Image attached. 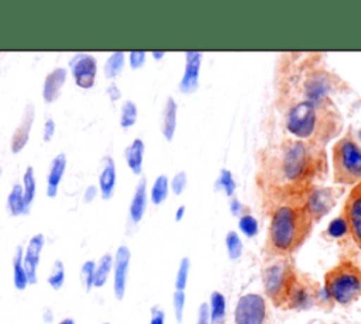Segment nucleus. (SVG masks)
I'll return each instance as SVG.
<instances>
[{"instance_id":"a878e982","label":"nucleus","mask_w":361,"mask_h":324,"mask_svg":"<svg viewBox=\"0 0 361 324\" xmlns=\"http://www.w3.org/2000/svg\"><path fill=\"white\" fill-rule=\"evenodd\" d=\"M111 270H113V255L110 252H106L96 262V270H94V287L96 289H100L107 283Z\"/></svg>"},{"instance_id":"4468645a","label":"nucleus","mask_w":361,"mask_h":324,"mask_svg":"<svg viewBox=\"0 0 361 324\" xmlns=\"http://www.w3.org/2000/svg\"><path fill=\"white\" fill-rule=\"evenodd\" d=\"M202 66V52L188 51L185 52V69L179 82V90L190 94L199 87V76Z\"/></svg>"},{"instance_id":"dca6fc26","label":"nucleus","mask_w":361,"mask_h":324,"mask_svg":"<svg viewBox=\"0 0 361 324\" xmlns=\"http://www.w3.org/2000/svg\"><path fill=\"white\" fill-rule=\"evenodd\" d=\"M344 216L348 221L350 234L354 242L361 249V185L357 189H354L350 197L347 199Z\"/></svg>"},{"instance_id":"b1692460","label":"nucleus","mask_w":361,"mask_h":324,"mask_svg":"<svg viewBox=\"0 0 361 324\" xmlns=\"http://www.w3.org/2000/svg\"><path fill=\"white\" fill-rule=\"evenodd\" d=\"M227 303L221 292L213 290L209 303V324H226Z\"/></svg>"},{"instance_id":"37998d69","label":"nucleus","mask_w":361,"mask_h":324,"mask_svg":"<svg viewBox=\"0 0 361 324\" xmlns=\"http://www.w3.org/2000/svg\"><path fill=\"white\" fill-rule=\"evenodd\" d=\"M149 324H165V311L161 307H158V306L151 307Z\"/></svg>"},{"instance_id":"9b49d317","label":"nucleus","mask_w":361,"mask_h":324,"mask_svg":"<svg viewBox=\"0 0 361 324\" xmlns=\"http://www.w3.org/2000/svg\"><path fill=\"white\" fill-rule=\"evenodd\" d=\"M336 204L334 189L331 187H316L305 199L302 204L310 220L314 223L324 217Z\"/></svg>"},{"instance_id":"ddd939ff","label":"nucleus","mask_w":361,"mask_h":324,"mask_svg":"<svg viewBox=\"0 0 361 324\" xmlns=\"http://www.w3.org/2000/svg\"><path fill=\"white\" fill-rule=\"evenodd\" d=\"M44 247H45V235L38 232L28 239L24 248L23 265H24L30 285H37L38 282V266H39L41 252Z\"/></svg>"},{"instance_id":"58836bf2","label":"nucleus","mask_w":361,"mask_h":324,"mask_svg":"<svg viewBox=\"0 0 361 324\" xmlns=\"http://www.w3.org/2000/svg\"><path fill=\"white\" fill-rule=\"evenodd\" d=\"M186 186H188V175H186L185 170L176 172V173L172 176V179L169 180V189H171L176 196L182 194L183 190L186 189Z\"/></svg>"},{"instance_id":"7c9ffc66","label":"nucleus","mask_w":361,"mask_h":324,"mask_svg":"<svg viewBox=\"0 0 361 324\" xmlns=\"http://www.w3.org/2000/svg\"><path fill=\"white\" fill-rule=\"evenodd\" d=\"M94 270H96V262L93 259L85 261L79 270V279H80L82 287L87 293L92 289H94Z\"/></svg>"},{"instance_id":"49530a36","label":"nucleus","mask_w":361,"mask_h":324,"mask_svg":"<svg viewBox=\"0 0 361 324\" xmlns=\"http://www.w3.org/2000/svg\"><path fill=\"white\" fill-rule=\"evenodd\" d=\"M97 194H99L97 186H96V185H89V186L85 189V192H83V201H85V203H92V201L96 199Z\"/></svg>"},{"instance_id":"5701e85b","label":"nucleus","mask_w":361,"mask_h":324,"mask_svg":"<svg viewBox=\"0 0 361 324\" xmlns=\"http://www.w3.org/2000/svg\"><path fill=\"white\" fill-rule=\"evenodd\" d=\"M6 206H7V211L11 217H18V216H27L30 213V208L25 204L24 200V194H23V186L20 183H16L6 200Z\"/></svg>"},{"instance_id":"6e6552de","label":"nucleus","mask_w":361,"mask_h":324,"mask_svg":"<svg viewBox=\"0 0 361 324\" xmlns=\"http://www.w3.org/2000/svg\"><path fill=\"white\" fill-rule=\"evenodd\" d=\"M317 285L312 282L305 275H300L298 272V276L289 290L286 303L283 309H290V310H307L313 306H316V290Z\"/></svg>"},{"instance_id":"603ef678","label":"nucleus","mask_w":361,"mask_h":324,"mask_svg":"<svg viewBox=\"0 0 361 324\" xmlns=\"http://www.w3.org/2000/svg\"><path fill=\"white\" fill-rule=\"evenodd\" d=\"M58 324H76V321L72 317H65L58 321Z\"/></svg>"},{"instance_id":"6e6d98bb","label":"nucleus","mask_w":361,"mask_h":324,"mask_svg":"<svg viewBox=\"0 0 361 324\" xmlns=\"http://www.w3.org/2000/svg\"><path fill=\"white\" fill-rule=\"evenodd\" d=\"M0 177H1V166H0Z\"/></svg>"},{"instance_id":"79ce46f5","label":"nucleus","mask_w":361,"mask_h":324,"mask_svg":"<svg viewBox=\"0 0 361 324\" xmlns=\"http://www.w3.org/2000/svg\"><path fill=\"white\" fill-rule=\"evenodd\" d=\"M55 132H56V123L52 118H47L44 123V127H42V139L45 142L52 141Z\"/></svg>"},{"instance_id":"f8f14e48","label":"nucleus","mask_w":361,"mask_h":324,"mask_svg":"<svg viewBox=\"0 0 361 324\" xmlns=\"http://www.w3.org/2000/svg\"><path fill=\"white\" fill-rule=\"evenodd\" d=\"M131 251L127 245H118L113 255V294L117 300H123L127 292V280L130 270Z\"/></svg>"},{"instance_id":"ea45409f","label":"nucleus","mask_w":361,"mask_h":324,"mask_svg":"<svg viewBox=\"0 0 361 324\" xmlns=\"http://www.w3.org/2000/svg\"><path fill=\"white\" fill-rule=\"evenodd\" d=\"M127 59H128L130 68L133 70H137L144 66V63L147 61V52L145 51H130L127 55Z\"/></svg>"},{"instance_id":"393cba45","label":"nucleus","mask_w":361,"mask_h":324,"mask_svg":"<svg viewBox=\"0 0 361 324\" xmlns=\"http://www.w3.org/2000/svg\"><path fill=\"white\" fill-rule=\"evenodd\" d=\"M23 255H24V248L21 245H17L14 255L11 258V266H13V285L20 292L25 290L30 286V282L23 265Z\"/></svg>"},{"instance_id":"7ed1b4c3","label":"nucleus","mask_w":361,"mask_h":324,"mask_svg":"<svg viewBox=\"0 0 361 324\" xmlns=\"http://www.w3.org/2000/svg\"><path fill=\"white\" fill-rule=\"evenodd\" d=\"M298 276L289 256H268L262 269V285L274 306L283 309L289 290Z\"/></svg>"},{"instance_id":"1a4fd4ad","label":"nucleus","mask_w":361,"mask_h":324,"mask_svg":"<svg viewBox=\"0 0 361 324\" xmlns=\"http://www.w3.org/2000/svg\"><path fill=\"white\" fill-rule=\"evenodd\" d=\"M71 75L78 87L87 90L96 83L97 75V61L92 54L78 52L69 61Z\"/></svg>"},{"instance_id":"bb28decb","label":"nucleus","mask_w":361,"mask_h":324,"mask_svg":"<svg viewBox=\"0 0 361 324\" xmlns=\"http://www.w3.org/2000/svg\"><path fill=\"white\" fill-rule=\"evenodd\" d=\"M126 54L123 51H114L109 55V58L104 62L103 73L106 79H116L126 66Z\"/></svg>"},{"instance_id":"39448f33","label":"nucleus","mask_w":361,"mask_h":324,"mask_svg":"<svg viewBox=\"0 0 361 324\" xmlns=\"http://www.w3.org/2000/svg\"><path fill=\"white\" fill-rule=\"evenodd\" d=\"M334 180L357 183L361 180V147L350 137L340 138L333 147Z\"/></svg>"},{"instance_id":"de8ad7c7","label":"nucleus","mask_w":361,"mask_h":324,"mask_svg":"<svg viewBox=\"0 0 361 324\" xmlns=\"http://www.w3.org/2000/svg\"><path fill=\"white\" fill-rule=\"evenodd\" d=\"M228 207H230V213H231L233 216H237V217L243 216V208H244V206H243V203H241L238 199L231 197Z\"/></svg>"},{"instance_id":"a19ab883","label":"nucleus","mask_w":361,"mask_h":324,"mask_svg":"<svg viewBox=\"0 0 361 324\" xmlns=\"http://www.w3.org/2000/svg\"><path fill=\"white\" fill-rule=\"evenodd\" d=\"M333 303L330 294L327 293L324 286H319L316 290V306H322V307H330Z\"/></svg>"},{"instance_id":"412c9836","label":"nucleus","mask_w":361,"mask_h":324,"mask_svg":"<svg viewBox=\"0 0 361 324\" xmlns=\"http://www.w3.org/2000/svg\"><path fill=\"white\" fill-rule=\"evenodd\" d=\"M178 124V103L173 97H168L162 110L161 132L166 141H172Z\"/></svg>"},{"instance_id":"72a5a7b5","label":"nucleus","mask_w":361,"mask_h":324,"mask_svg":"<svg viewBox=\"0 0 361 324\" xmlns=\"http://www.w3.org/2000/svg\"><path fill=\"white\" fill-rule=\"evenodd\" d=\"M326 234L330 238H343L344 235L350 234V227L345 216H338L333 218L326 228Z\"/></svg>"},{"instance_id":"8fccbe9b","label":"nucleus","mask_w":361,"mask_h":324,"mask_svg":"<svg viewBox=\"0 0 361 324\" xmlns=\"http://www.w3.org/2000/svg\"><path fill=\"white\" fill-rule=\"evenodd\" d=\"M185 214H186V207H185V206H179V207L175 210V221H180Z\"/></svg>"},{"instance_id":"f704fd0d","label":"nucleus","mask_w":361,"mask_h":324,"mask_svg":"<svg viewBox=\"0 0 361 324\" xmlns=\"http://www.w3.org/2000/svg\"><path fill=\"white\" fill-rule=\"evenodd\" d=\"M189 272H190V259L188 256H183L179 262L176 275H175V290H185L189 280Z\"/></svg>"},{"instance_id":"a211bd4d","label":"nucleus","mask_w":361,"mask_h":324,"mask_svg":"<svg viewBox=\"0 0 361 324\" xmlns=\"http://www.w3.org/2000/svg\"><path fill=\"white\" fill-rule=\"evenodd\" d=\"M116 182H117V170H116V162L113 158L106 156L103 159V166L99 175L97 180V189L99 194L103 200H110L114 196L116 190Z\"/></svg>"},{"instance_id":"c756f323","label":"nucleus","mask_w":361,"mask_h":324,"mask_svg":"<svg viewBox=\"0 0 361 324\" xmlns=\"http://www.w3.org/2000/svg\"><path fill=\"white\" fill-rule=\"evenodd\" d=\"M138 118V108L133 100H126L120 108V127L127 130L131 128Z\"/></svg>"},{"instance_id":"f03ea898","label":"nucleus","mask_w":361,"mask_h":324,"mask_svg":"<svg viewBox=\"0 0 361 324\" xmlns=\"http://www.w3.org/2000/svg\"><path fill=\"white\" fill-rule=\"evenodd\" d=\"M323 286L333 303L350 306L361 297V269L351 261H340L324 275Z\"/></svg>"},{"instance_id":"c9c22d12","label":"nucleus","mask_w":361,"mask_h":324,"mask_svg":"<svg viewBox=\"0 0 361 324\" xmlns=\"http://www.w3.org/2000/svg\"><path fill=\"white\" fill-rule=\"evenodd\" d=\"M238 230L248 238H252L258 234L259 225L254 216L251 214H243L238 217Z\"/></svg>"},{"instance_id":"5fc2aeb1","label":"nucleus","mask_w":361,"mask_h":324,"mask_svg":"<svg viewBox=\"0 0 361 324\" xmlns=\"http://www.w3.org/2000/svg\"><path fill=\"white\" fill-rule=\"evenodd\" d=\"M102 324H111L110 321H104V323H102Z\"/></svg>"},{"instance_id":"4be33fe9","label":"nucleus","mask_w":361,"mask_h":324,"mask_svg":"<svg viewBox=\"0 0 361 324\" xmlns=\"http://www.w3.org/2000/svg\"><path fill=\"white\" fill-rule=\"evenodd\" d=\"M144 152H145V144L141 138L133 139L131 144L124 149L126 163L134 175H141L142 173Z\"/></svg>"},{"instance_id":"a18cd8bd","label":"nucleus","mask_w":361,"mask_h":324,"mask_svg":"<svg viewBox=\"0 0 361 324\" xmlns=\"http://www.w3.org/2000/svg\"><path fill=\"white\" fill-rule=\"evenodd\" d=\"M106 94L107 97L111 100V101H117L121 99V90L120 87L114 83V82H110L106 87Z\"/></svg>"},{"instance_id":"423d86ee","label":"nucleus","mask_w":361,"mask_h":324,"mask_svg":"<svg viewBox=\"0 0 361 324\" xmlns=\"http://www.w3.org/2000/svg\"><path fill=\"white\" fill-rule=\"evenodd\" d=\"M319 108L307 100L295 103L286 116V130L298 139H309L319 127Z\"/></svg>"},{"instance_id":"0eeeda50","label":"nucleus","mask_w":361,"mask_h":324,"mask_svg":"<svg viewBox=\"0 0 361 324\" xmlns=\"http://www.w3.org/2000/svg\"><path fill=\"white\" fill-rule=\"evenodd\" d=\"M268 304L264 296L258 293L243 294L234 307V324H267Z\"/></svg>"},{"instance_id":"f3484780","label":"nucleus","mask_w":361,"mask_h":324,"mask_svg":"<svg viewBox=\"0 0 361 324\" xmlns=\"http://www.w3.org/2000/svg\"><path fill=\"white\" fill-rule=\"evenodd\" d=\"M68 77V70L62 66H58L52 69L44 79L42 83V100L48 104L54 103L62 92V87L65 86Z\"/></svg>"},{"instance_id":"aec40b11","label":"nucleus","mask_w":361,"mask_h":324,"mask_svg":"<svg viewBox=\"0 0 361 324\" xmlns=\"http://www.w3.org/2000/svg\"><path fill=\"white\" fill-rule=\"evenodd\" d=\"M66 165H68V159L63 152L55 155L54 159L51 161L48 176H47V196L49 199L56 197V194L59 192L61 180L66 170Z\"/></svg>"},{"instance_id":"e433bc0d","label":"nucleus","mask_w":361,"mask_h":324,"mask_svg":"<svg viewBox=\"0 0 361 324\" xmlns=\"http://www.w3.org/2000/svg\"><path fill=\"white\" fill-rule=\"evenodd\" d=\"M216 187L221 189L227 197H231L235 192V182H234V176L228 169H221L220 175L217 177L216 182Z\"/></svg>"},{"instance_id":"473e14b6","label":"nucleus","mask_w":361,"mask_h":324,"mask_svg":"<svg viewBox=\"0 0 361 324\" xmlns=\"http://www.w3.org/2000/svg\"><path fill=\"white\" fill-rule=\"evenodd\" d=\"M47 282L52 290H61L65 283V265L61 259H56L52 263L51 272L47 278Z\"/></svg>"},{"instance_id":"c03bdc74","label":"nucleus","mask_w":361,"mask_h":324,"mask_svg":"<svg viewBox=\"0 0 361 324\" xmlns=\"http://www.w3.org/2000/svg\"><path fill=\"white\" fill-rule=\"evenodd\" d=\"M196 324H209V303L203 301L197 309Z\"/></svg>"},{"instance_id":"f257e3e1","label":"nucleus","mask_w":361,"mask_h":324,"mask_svg":"<svg viewBox=\"0 0 361 324\" xmlns=\"http://www.w3.org/2000/svg\"><path fill=\"white\" fill-rule=\"evenodd\" d=\"M313 221L302 206L283 204L271 214L268 227V256H289L309 237Z\"/></svg>"},{"instance_id":"864d4df0","label":"nucleus","mask_w":361,"mask_h":324,"mask_svg":"<svg viewBox=\"0 0 361 324\" xmlns=\"http://www.w3.org/2000/svg\"><path fill=\"white\" fill-rule=\"evenodd\" d=\"M358 139H360V142H361V128H360V131H358Z\"/></svg>"},{"instance_id":"2eb2a0df","label":"nucleus","mask_w":361,"mask_h":324,"mask_svg":"<svg viewBox=\"0 0 361 324\" xmlns=\"http://www.w3.org/2000/svg\"><path fill=\"white\" fill-rule=\"evenodd\" d=\"M34 118H35V107L32 103H28L23 111V117H21L17 128L14 130V132L11 135V141H10L11 154H20L28 144Z\"/></svg>"},{"instance_id":"09e8293b","label":"nucleus","mask_w":361,"mask_h":324,"mask_svg":"<svg viewBox=\"0 0 361 324\" xmlns=\"http://www.w3.org/2000/svg\"><path fill=\"white\" fill-rule=\"evenodd\" d=\"M42 320L45 324H52L54 320H55V316H54V311L51 309H45L44 313H42Z\"/></svg>"},{"instance_id":"4c0bfd02","label":"nucleus","mask_w":361,"mask_h":324,"mask_svg":"<svg viewBox=\"0 0 361 324\" xmlns=\"http://www.w3.org/2000/svg\"><path fill=\"white\" fill-rule=\"evenodd\" d=\"M185 304H186V294L185 290H175L172 294V310L175 320L180 324L185 314Z\"/></svg>"},{"instance_id":"cd10ccee","label":"nucleus","mask_w":361,"mask_h":324,"mask_svg":"<svg viewBox=\"0 0 361 324\" xmlns=\"http://www.w3.org/2000/svg\"><path fill=\"white\" fill-rule=\"evenodd\" d=\"M169 179L166 175H158L151 186V190H149V200L152 201V204L155 206H159L162 204L166 199H168V194H169Z\"/></svg>"},{"instance_id":"3c124183","label":"nucleus","mask_w":361,"mask_h":324,"mask_svg":"<svg viewBox=\"0 0 361 324\" xmlns=\"http://www.w3.org/2000/svg\"><path fill=\"white\" fill-rule=\"evenodd\" d=\"M151 56H152L155 61H161V59L165 56V52H164V51H152V52H151Z\"/></svg>"},{"instance_id":"2f4dec72","label":"nucleus","mask_w":361,"mask_h":324,"mask_svg":"<svg viewBox=\"0 0 361 324\" xmlns=\"http://www.w3.org/2000/svg\"><path fill=\"white\" fill-rule=\"evenodd\" d=\"M224 244H226L227 255H228V258H230L231 261H237V259L243 255V241H241L238 232L230 230V231L226 234Z\"/></svg>"},{"instance_id":"20e7f679","label":"nucleus","mask_w":361,"mask_h":324,"mask_svg":"<svg viewBox=\"0 0 361 324\" xmlns=\"http://www.w3.org/2000/svg\"><path fill=\"white\" fill-rule=\"evenodd\" d=\"M316 161L309 144L300 139L288 141L282 147L279 172L288 183H302L316 172Z\"/></svg>"},{"instance_id":"6ab92c4d","label":"nucleus","mask_w":361,"mask_h":324,"mask_svg":"<svg viewBox=\"0 0 361 324\" xmlns=\"http://www.w3.org/2000/svg\"><path fill=\"white\" fill-rule=\"evenodd\" d=\"M148 204V190H147V179L142 176L134 189L130 206H128V217L133 224L141 223L144 218L145 210Z\"/></svg>"},{"instance_id":"9d476101","label":"nucleus","mask_w":361,"mask_h":324,"mask_svg":"<svg viewBox=\"0 0 361 324\" xmlns=\"http://www.w3.org/2000/svg\"><path fill=\"white\" fill-rule=\"evenodd\" d=\"M333 77L329 72L320 69L312 72L303 83L305 100L314 106H323L327 101V96L333 90Z\"/></svg>"},{"instance_id":"c85d7f7f","label":"nucleus","mask_w":361,"mask_h":324,"mask_svg":"<svg viewBox=\"0 0 361 324\" xmlns=\"http://www.w3.org/2000/svg\"><path fill=\"white\" fill-rule=\"evenodd\" d=\"M21 186H23V194H24L25 204L28 207H31V204L35 199V193H37V180H35V172H34L32 166H27V169L24 170Z\"/></svg>"}]
</instances>
